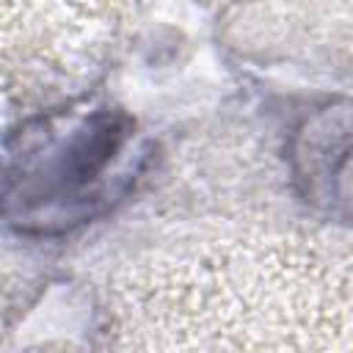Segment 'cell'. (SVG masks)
<instances>
[{
  "mask_svg": "<svg viewBox=\"0 0 353 353\" xmlns=\"http://www.w3.org/2000/svg\"><path fill=\"white\" fill-rule=\"evenodd\" d=\"M22 168L8 171V204H22V226H72L105 204V176L130 138V121L110 110L69 116L66 127L25 132Z\"/></svg>",
  "mask_w": 353,
  "mask_h": 353,
  "instance_id": "6da1fadb",
  "label": "cell"
}]
</instances>
